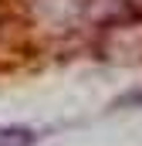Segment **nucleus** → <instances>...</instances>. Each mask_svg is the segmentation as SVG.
Listing matches in <instances>:
<instances>
[{
  "label": "nucleus",
  "instance_id": "f257e3e1",
  "mask_svg": "<svg viewBox=\"0 0 142 146\" xmlns=\"http://www.w3.org/2000/svg\"><path fill=\"white\" fill-rule=\"evenodd\" d=\"M37 133L31 126H0V146H34Z\"/></svg>",
  "mask_w": 142,
  "mask_h": 146
}]
</instances>
